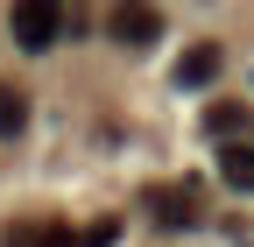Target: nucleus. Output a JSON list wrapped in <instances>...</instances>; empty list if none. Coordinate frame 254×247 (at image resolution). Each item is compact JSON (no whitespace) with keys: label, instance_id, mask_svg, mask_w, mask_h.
<instances>
[{"label":"nucleus","instance_id":"f03ea898","mask_svg":"<svg viewBox=\"0 0 254 247\" xmlns=\"http://www.w3.org/2000/svg\"><path fill=\"white\" fill-rule=\"evenodd\" d=\"M7 28H14V43H21L28 57H43V50L64 36V0H14Z\"/></svg>","mask_w":254,"mask_h":247},{"label":"nucleus","instance_id":"39448f33","mask_svg":"<svg viewBox=\"0 0 254 247\" xmlns=\"http://www.w3.org/2000/svg\"><path fill=\"white\" fill-rule=\"evenodd\" d=\"M219 64H226V57H219V43H190V50H184V64H177V85L198 92V85L219 78Z\"/></svg>","mask_w":254,"mask_h":247},{"label":"nucleus","instance_id":"0eeeda50","mask_svg":"<svg viewBox=\"0 0 254 247\" xmlns=\"http://www.w3.org/2000/svg\"><path fill=\"white\" fill-rule=\"evenodd\" d=\"M247 120H254V113H247L240 99H219V106L205 113V127H212L219 141H240V134H247Z\"/></svg>","mask_w":254,"mask_h":247},{"label":"nucleus","instance_id":"7ed1b4c3","mask_svg":"<svg viewBox=\"0 0 254 247\" xmlns=\"http://www.w3.org/2000/svg\"><path fill=\"white\" fill-rule=\"evenodd\" d=\"M106 36L120 50H155V36H163L155 0H113V7H106Z\"/></svg>","mask_w":254,"mask_h":247},{"label":"nucleus","instance_id":"6e6552de","mask_svg":"<svg viewBox=\"0 0 254 247\" xmlns=\"http://www.w3.org/2000/svg\"><path fill=\"white\" fill-rule=\"evenodd\" d=\"M28 127V99H21V85H0V141H14Z\"/></svg>","mask_w":254,"mask_h":247},{"label":"nucleus","instance_id":"423d86ee","mask_svg":"<svg viewBox=\"0 0 254 247\" xmlns=\"http://www.w3.org/2000/svg\"><path fill=\"white\" fill-rule=\"evenodd\" d=\"M219 177H226L233 191H254V141H226L219 148Z\"/></svg>","mask_w":254,"mask_h":247},{"label":"nucleus","instance_id":"1a4fd4ad","mask_svg":"<svg viewBox=\"0 0 254 247\" xmlns=\"http://www.w3.org/2000/svg\"><path fill=\"white\" fill-rule=\"evenodd\" d=\"M113 240H120V219H92V226H85L71 247H113Z\"/></svg>","mask_w":254,"mask_h":247},{"label":"nucleus","instance_id":"f257e3e1","mask_svg":"<svg viewBox=\"0 0 254 247\" xmlns=\"http://www.w3.org/2000/svg\"><path fill=\"white\" fill-rule=\"evenodd\" d=\"M141 212H148L163 233H190V226H205V198H198V184H148Z\"/></svg>","mask_w":254,"mask_h":247},{"label":"nucleus","instance_id":"20e7f679","mask_svg":"<svg viewBox=\"0 0 254 247\" xmlns=\"http://www.w3.org/2000/svg\"><path fill=\"white\" fill-rule=\"evenodd\" d=\"M78 233L71 226H57V219H14L7 226V247H71Z\"/></svg>","mask_w":254,"mask_h":247}]
</instances>
